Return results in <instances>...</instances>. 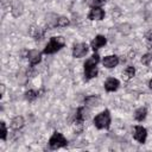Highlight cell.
I'll return each instance as SVG.
<instances>
[{"mask_svg": "<svg viewBox=\"0 0 152 152\" xmlns=\"http://www.w3.org/2000/svg\"><path fill=\"white\" fill-rule=\"evenodd\" d=\"M37 97H38V93L34 91V90H27V91L25 93V99H26L27 101H33V100H36Z\"/></svg>", "mask_w": 152, "mask_h": 152, "instance_id": "ac0fdd59", "label": "cell"}, {"mask_svg": "<svg viewBox=\"0 0 152 152\" xmlns=\"http://www.w3.org/2000/svg\"><path fill=\"white\" fill-rule=\"evenodd\" d=\"M24 124H25L24 118L20 116V115H18V116H15V118L12 119V121H11V127H12L13 129H20V128L24 126Z\"/></svg>", "mask_w": 152, "mask_h": 152, "instance_id": "4fadbf2b", "label": "cell"}, {"mask_svg": "<svg viewBox=\"0 0 152 152\" xmlns=\"http://www.w3.org/2000/svg\"><path fill=\"white\" fill-rule=\"evenodd\" d=\"M102 64L103 66L108 68V69H112V68H115L118 64H119V57L115 56V55H110V56H106L102 61Z\"/></svg>", "mask_w": 152, "mask_h": 152, "instance_id": "ba28073f", "label": "cell"}, {"mask_svg": "<svg viewBox=\"0 0 152 152\" xmlns=\"http://www.w3.org/2000/svg\"><path fill=\"white\" fill-rule=\"evenodd\" d=\"M7 137V128H6V124L4 121L0 122V138L2 140H6Z\"/></svg>", "mask_w": 152, "mask_h": 152, "instance_id": "d6986e66", "label": "cell"}, {"mask_svg": "<svg viewBox=\"0 0 152 152\" xmlns=\"http://www.w3.org/2000/svg\"><path fill=\"white\" fill-rule=\"evenodd\" d=\"M90 20H102L104 18V11L101 7H93L88 14Z\"/></svg>", "mask_w": 152, "mask_h": 152, "instance_id": "52a82bcc", "label": "cell"}, {"mask_svg": "<svg viewBox=\"0 0 152 152\" xmlns=\"http://www.w3.org/2000/svg\"><path fill=\"white\" fill-rule=\"evenodd\" d=\"M87 118H88V109L86 107H80L76 112V118H75L76 124H82Z\"/></svg>", "mask_w": 152, "mask_h": 152, "instance_id": "7c38bea8", "label": "cell"}, {"mask_svg": "<svg viewBox=\"0 0 152 152\" xmlns=\"http://www.w3.org/2000/svg\"><path fill=\"white\" fill-rule=\"evenodd\" d=\"M146 115H147V109H146L145 107H140V108H138V109L135 110V113H134V119H135L137 121H142V120H145Z\"/></svg>", "mask_w": 152, "mask_h": 152, "instance_id": "5bb4252c", "label": "cell"}, {"mask_svg": "<svg viewBox=\"0 0 152 152\" xmlns=\"http://www.w3.org/2000/svg\"><path fill=\"white\" fill-rule=\"evenodd\" d=\"M99 103H100V99L97 96H88L86 99V106L95 107V106H99Z\"/></svg>", "mask_w": 152, "mask_h": 152, "instance_id": "9a60e30c", "label": "cell"}, {"mask_svg": "<svg viewBox=\"0 0 152 152\" xmlns=\"http://www.w3.org/2000/svg\"><path fill=\"white\" fill-rule=\"evenodd\" d=\"M94 1H96V2H104L106 0H94Z\"/></svg>", "mask_w": 152, "mask_h": 152, "instance_id": "7402d4cb", "label": "cell"}, {"mask_svg": "<svg viewBox=\"0 0 152 152\" xmlns=\"http://www.w3.org/2000/svg\"><path fill=\"white\" fill-rule=\"evenodd\" d=\"M65 45V39L62 36H55L51 37L50 42L46 44L45 49H44V53L50 55V53H55L58 50H61L63 46Z\"/></svg>", "mask_w": 152, "mask_h": 152, "instance_id": "7a4b0ae2", "label": "cell"}, {"mask_svg": "<svg viewBox=\"0 0 152 152\" xmlns=\"http://www.w3.org/2000/svg\"><path fill=\"white\" fill-rule=\"evenodd\" d=\"M66 145H68V140L59 132H55L51 135V138L49 139V146H50L51 150H57V148L64 147Z\"/></svg>", "mask_w": 152, "mask_h": 152, "instance_id": "277c9868", "label": "cell"}, {"mask_svg": "<svg viewBox=\"0 0 152 152\" xmlns=\"http://www.w3.org/2000/svg\"><path fill=\"white\" fill-rule=\"evenodd\" d=\"M68 25H69V19L65 18V17H59L55 21V26H57V27H64V26H68Z\"/></svg>", "mask_w": 152, "mask_h": 152, "instance_id": "e0dca14e", "label": "cell"}, {"mask_svg": "<svg viewBox=\"0 0 152 152\" xmlns=\"http://www.w3.org/2000/svg\"><path fill=\"white\" fill-rule=\"evenodd\" d=\"M151 61H152V55H151V53H145V55L141 57V63L145 64V65H148Z\"/></svg>", "mask_w": 152, "mask_h": 152, "instance_id": "ffe728a7", "label": "cell"}, {"mask_svg": "<svg viewBox=\"0 0 152 152\" xmlns=\"http://www.w3.org/2000/svg\"><path fill=\"white\" fill-rule=\"evenodd\" d=\"M133 137L134 139L140 142V144H144L146 141V138H147V131L145 127L142 126H135L134 127V132H133Z\"/></svg>", "mask_w": 152, "mask_h": 152, "instance_id": "8992f818", "label": "cell"}, {"mask_svg": "<svg viewBox=\"0 0 152 152\" xmlns=\"http://www.w3.org/2000/svg\"><path fill=\"white\" fill-rule=\"evenodd\" d=\"M100 61V56L97 53L91 55L84 63V76L86 80H90L97 76V63Z\"/></svg>", "mask_w": 152, "mask_h": 152, "instance_id": "6da1fadb", "label": "cell"}, {"mask_svg": "<svg viewBox=\"0 0 152 152\" xmlns=\"http://www.w3.org/2000/svg\"><path fill=\"white\" fill-rule=\"evenodd\" d=\"M120 86V82L119 80L114 78V77H109L107 78V81L104 82V89L107 91H115Z\"/></svg>", "mask_w": 152, "mask_h": 152, "instance_id": "8fae6325", "label": "cell"}, {"mask_svg": "<svg viewBox=\"0 0 152 152\" xmlns=\"http://www.w3.org/2000/svg\"><path fill=\"white\" fill-rule=\"evenodd\" d=\"M148 87H150V89H152V80H150V82H148Z\"/></svg>", "mask_w": 152, "mask_h": 152, "instance_id": "44dd1931", "label": "cell"}, {"mask_svg": "<svg viewBox=\"0 0 152 152\" xmlns=\"http://www.w3.org/2000/svg\"><path fill=\"white\" fill-rule=\"evenodd\" d=\"M134 75H135V69H134V66H127V68L124 70V76H125L126 80L133 78Z\"/></svg>", "mask_w": 152, "mask_h": 152, "instance_id": "2e32d148", "label": "cell"}, {"mask_svg": "<svg viewBox=\"0 0 152 152\" xmlns=\"http://www.w3.org/2000/svg\"><path fill=\"white\" fill-rule=\"evenodd\" d=\"M94 125L96 128L99 129H103V128H108L110 125V113L108 109H104L103 112H101L100 114H97L94 119Z\"/></svg>", "mask_w": 152, "mask_h": 152, "instance_id": "3957f363", "label": "cell"}, {"mask_svg": "<svg viewBox=\"0 0 152 152\" xmlns=\"http://www.w3.org/2000/svg\"><path fill=\"white\" fill-rule=\"evenodd\" d=\"M89 48L86 43H78V44H75L74 48H72V57L75 58H81L83 56L87 55Z\"/></svg>", "mask_w": 152, "mask_h": 152, "instance_id": "5b68a950", "label": "cell"}, {"mask_svg": "<svg viewBox=\"0 0 152 152\" xmlns=\"http://www.w3.org/2000/svg\"><path fill=\"white\" fill-rule=\"evenodd\" d=\"M106 43H107L106 37H104V36L99 34V36H96V37H95V38L91 40L90 46H91V49H93V50H94V52H95L96 50H99L100 48H102L103 45H106Z\"/></svg>", "mask_w": 152, "mask_h": 152, "instance_id": "9c48e42d", "label": "cell"}, {"mask_svg": "<svg viewBox=\"0 0 152 152\" xmlns=\"http://www.w3.org/2000/svg\"><path fill=\"white\" fill-rule=\"evenodd\" d=\"M27 58L31 65H36L42 61V53L38 50H30L27 53Z\"/></svg>", "mask_w": 152, "mask_h": 152, "instance_id": "30bf717a", "label": "cell"}]
</instances>
